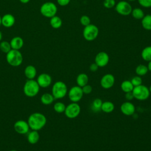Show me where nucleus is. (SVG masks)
Listing matches in <instances>:
<instances>
[{"instance_id": "nucleus-1", "label": "nucleus", "mask_w": 151, "mask_h": 151, "mask_svg": "<svg viewBox=\"0 0 151 151\" xmlns=\"http://www.w3.org/2000/svg\"><path fill=\"white\" fill-rule=\"evenodd\" d=\"M27 122L31 130L38 131L45 126L47 123V119L43 114L36 112L29 116Z\"/></svg>"}, {"instance_id": "nucleus-2", "label": "nucleus", "mask_w": 151, "mask_h": 151, "mask_svg": "<svg viewBox=\"0 0 151 151\" xmlns=\"http://www.w3.org/2000/svg\"><path fill=\"white\" fill-rule=\"evenodd\" d=\"M51 92V94L55 99H63L68 93L67 86L63 81H56L52 85Z\"/></svg>"}, {"instance_id": "nucleus-3", "label": "nucleus", "mask_w": 151, "mask_h": 151, "mask_svg": "<svg viewBox=\"0 0 151 151\" xmlns=\"http://www.w3.org/2000/svg\"><path fill=\"white\" fill-rule=\"evenodd\" d=\"M6 60L10 65L18 67L22 64L23 57L19 50L11 49L8 53H6Z\"/></svg>"}, {"instance_id": "nucleus-4", "label": "nucleus", "mask_w": 151, "mask_h": 151, "mask_svg": "<svg viewBox=\"0 0 151 151\" xmlns=\"http://www.w3.org/2000/svg\"><path fill=\"white\" fill-rule=\"evenodd\" d=\"M40 87L37 81L32 80H28L24 85L23 91L25 96L29 97L35 96L40 91Z\"/></svg>"}, {"instance_id": "nucleus-5", "label": "nucleus", "mask_w": 151, "mask_h": 151, "mask_svg": "<svg viewBox=\"0 0 151 151\" xmlns=\"http://www.w3.org/2000/svg\"><path fill=\"white\" fill-rule=\"evenodd\" d=\"M132 93L134 99L140 101L147 99L150 94L149 87L143 84L134 87Z\"/></svg>"}, {"instance_id": "nucleus-6", "label": "nucleus", "mask_w": 151, "mask_h": 151, "mask_svg": "<svg viewBox=\"0 0 151 151\" xmlns=\"http://www.w3.org/2000/svg\"><path fill=\"white\" fill-rule=\"evenodd\" d=\"M99 30L98 27L92 24L84 27L83 31V35L84 39L87 41H93L97 37Z\"/></svg>"}, {"instance_id": "nucleus-7", "label": "nucleus", "mask_w": 151, "mask_h": 151, "mask_svg": "<svg viewBox=\"0 0 151 151\" xmlns=\"http://www.w3.org/2000/svg\"><path fill=\"white\" fill-rule=\"evenodd\" d=\"M57 12L56 5L52 2H47L44 3L40 8L41 14L45 17L51 18L55 15Z\"/></svg>"}, {"instance_id": "nucleus-8", "label": "nucleus", "mask_w": 151, "mask_h": 151, "mask_svg": "<svg viewBox=\"0 0 151 151\" xmlns=\"http://www.w3.org/2000/svg\"><path fill=\"white\" fill-rule=\"evenodd\" d=\"M81 111L80 106L78 103L71 102L65 107L64 114L69 119H75L78 116Z\"/></svg>"}, {"instance_id": "nucleus-9", "label": "nucleus", "mask_w": 151, "mask_h": 151, "mask_svg": "<svg viewBox=\"0 0 151 151\" xmlns=\"http://www.w3.org/2000/svg\"><path fill=\"white\" fill-rule=\"evenodd\" d=\"M83 95L82 88L77 85L71 87L68 92V98L71 102L78 103L81 100Z\"/></svg>"}, {"instance_id": "nucleus-10", "label": "nucleus", "mask_w": 151, "mask_h": 151, "mask_svg": "<svg viewBox=\"0 0 151 151\" xmlns=\"http://www.w3.org/2000/svg\"><path fill=\"white\" fill-rule=\"evenodd\" d=\"M115 9L120 15L123 16H127L131 14L132 7L128 2L125 1H120L116 4Z\"/></svg>"}, {"instance_id": "nucleus-11", "label": "nucleus", "mask_w": 151, "mask_h": 151, "mask_svg": "<svg viewBox=\"0 0 151 151\" xmlns=\"http://www.w3.org/2000/svg\"><path fill=\"white\" fill-rule=\"evenodd\" d=\"M115 78L111 74H104L100 80V85L104 89L111 88L114 84Z\"/></svg>"}, {"instance_id": "nucleus-12", "label": "nucleus", "mask_w": 151, "mask_h": 151, "mask_svg": "<svg viewBox=\"0 0 151 151\" xmlns=\"http://www.w3.org/2000/svg\"><path fill=\"white\" fill-rule=\"evenodd\" d=\"M109 62V56L104 51H101L97 54L94 58V63L99 67H104L106 66Z\"/></svg>"}, {"instance_id": "nucleus-13", "label": "nucleus", "mask_w": 151, "mask_h": 151, "mask_svg": "<svg viewBox=\"0 0 151 151\" xmlns=\"http://www.w3.org/2000/svg\"><path fill=\"white\" fill-rule=\"evenodd\" d=\"M14 128L15 131L20 134L28 133L30 129L28 122L22 120L17 121L14 123Z\"/></svg>"}, {"instance_id": "nucleus-14", "label": "nucleus", "mask_w": 151, "mask_h": 151, "mask_svg": "<svg viewBox=\"0 0 151 151\" xmlns=\"http://www.w3.org/2000/svg\"><path fill=\"white\" fill-rule=\"evenodd\" d=\"M37 82L40 87L47 88L51 85L52 78L47 73H41L38 76Z\"/></svg>"}, {"instance_id": "nucleus-15", "label": "nucleus", "mask_w": 151, "mask_h": 151, "mask_svg": "<svg viewBox=\"0 0 151 151\" xmlns=\"http://www.w3.org/2000/svg\"><path fill=\"white\" fill-rule=\"evenodd\" d=\"M135 106L130 101L123 103L120 106V111L125 116H132L135 112Z\"/></svg>"}, {"instance_id": "nucleus-16", "label": "nucleus", "mask_w": 151, "mask_h": 151, "mask_svg": "<svg viewBox=\"0 0 151 151\" xmlns=\"http://www.w3.org/2000/svg\"><path fill=\"white\" fill-rule=\"evenodd\" d=\"M15 22V17L10 14H6L1 17V24L6 28L12 27Z\"/></svg>"}, {"instance_id": "nucleus-17", "label": "nucleus", "mask_w": 151, "mask_h": 151, "mask_svg": "<svg viewBox=\"0 0 151 151\" xmlns=\"http://www.w3.org/2000/svg\"><path fill=\"white\" fill-rule=\"evenodd\" d=\"M10 45L12 49L19 50L24 45V40L20 37H15L11 40Z\"/></svg>"}, {"instance_id": "nucleus-18", "label": "nucleus", "mask_w": 151, "mask_h": 151, "mask_svg": "<svg viewBox=\"0 0 151 151\" xmlns=\"http://www.w3.org/2000/svg\"><path fill=\"white\" fill-rule=\"evenodd\" d=\"M24 74L28 80H32L37 75V70L34 66L29 65L25 68Z\"/></svg>"}, {"instance_id": "nucleus-19", "label": "nucleus", "mask_w": 151, "mask_h": 151, "mask_svg": "<svg viewBox=\"0 0 151 151\" xmlns=\"http://www.w3.org/2000/svg\"><path fill=\"white\" fill-rule=\"evenodd\" d=\"M40 139V134L37 130H32L29 132L27 135L28 142L32 145L37 143Z\"/></svg>"}, {"instance_id": "nucleus-20", "label": "nucleus", "mask_w": 151, "mask_h": 151, "mask_svg": "<svg viewBox=\"0 0 151 151\" xmlns=\"http://www.w3.org/2000/svg\"><path fill=\"white\" fill-rule=\"evenodd\" d=\"M88 77L86 73H80L76 77L77 85L80 87L88 84Z\"/></svg>"}, {"instance_id": "nucleus-21", "label": "nucleus", "mask_w": 151, "mask_h": 151, "mask_svg": "<svg viewBox=\"0 0 151 151\" xmlns=\"http://www.w3.org/2000/svg\"><path fill=\"white\" fill-rule=\"evenodd\" d=\"M114 109L113 103L110 101H105L103 102L101 107V110L106 113H111Z\"/></svg>"}, {"instance_id": "nucleus-22", "label": "nucleus", "mask_w": 151, "mask_h": 151, "mask_svg": "<svg viewBox=\"0 0 151 151\" xmlns=\"http://www.w3.org/2000/svg\"><path fill=\"white\" fill-rule=\"evenodd\" d=\"M54 97L51 93H44L40 98L41 102L45 105H49L51 104L54 100Z\"/></svg>"}, {"instance_id": "nucleus-23", "label": "nucleus", "mask_w": 151, "mask_h": 151, "mask_svg": "<svg viewBox=\"0 0 151 151\" xmlns=\"http://www.w3.org/2000/svg\"><path fill=\"white\" fill-rule=\"evenodd\" d=\"M142 27L148 31L151 30V14L145 15L141 21Z\"/></svg>"}, {"instance_id": "nucleus-24", "label": "nucleus", "mask_w": 151, "mask_h": 151, "mask_svg": "<svg viewBox=\"0 0 151 151\" xmlns=\"http://www.w3.org/2000/svg\"><path fill=\"white\" fill-rule=\"evenodd\" d=\"M120 88L122 90L124 93H128L131 92L133 91L134 86L131 83L130 80H124L122 82L120 85Z\"/></svg>"}, {"instance_id": "nucleus-25", "label": "nucleus", "mask_w": 151, "mask_h": 151, "mask_svg": "<svg viewBox=\"0 0 151 151\" xmlns=\"http://www.w3.org/2000/svg\"><path fill=\"white\" fill-rule=\"evenodd\" d=\"M50 24L53 28L58 29L60 28L62 25V20L59 17L55 15L50 18Z\"/></svg>"}, {"instance_id": "nucleus-26", "label": "nucleus", "mask_w": 151, "mask_h": 151, "mask_svg": "<svg viewBox=\"0 0 151 151\" xmlns=\"http://www.w3.org/2000/svg\"><path fill=\"white\" fill-rule=\"evenodd\" d=\"M141 57L146 61H151V46H147L142 50Z\"/></svg>"}, {"instance_id": "nucleus-27", "label": "nucleus", "mask_w": 151, "mask_h": 151, "mask_svg": "<svg viewBox=\"0 0 151 151\" xmlns=\"http://www.w3.org/2000/svg\"><path fill=\"white\" fill-rule=\"evenodd\" d=\"M149 71L147 66L144 65V64H139L138 65L135 69V72L137 74V76H143L146 75Z\"/></svg>"}, {"instance_id": "nucleus-28", "label": "nucleus", "mask_w": 151, "mask_h": 151, "mask_svg": "<svg viewBox=\"0 0 151 151\" xmlns=\"http://www.w3.org/2000/svg\"><path fill=\"white\" fill-rule=\"evenodd\" d=\"M131 14L132 17L136 19H142L145 16L143 11L139 8H135L132 9Z\"/></svg>"}, {"instance_id": "nucleus-29", "label": "nucleus", "mask_w": 151, "mask_h": 151, "mask_svg": "<svg viewBox=\"0 0 151 151\" xmlns=\"http://www.w3.org/2000/svg\"><path fill=\"white\" fill-rule=\"evenodd\" d=\"M102 103H103V101L100 99H99V98L95 99L91 103V108L92 110L95 112L100 111Z\"/></svg>"}, {"instance_id": "nucleus-30", "label": "nucleus", "mask_w": 151, "mask_h": 151, "mask_svg": "<svg viewBox=\"0 0 151 151\" xmlns=\"http://www.w3.org/2000/svg\"><path fill=\"white\" fill-rule=\"evenodd\" d=\"M65 107H66V106L65 105L64 103H63V102L58 101L54 104L53 108L55 112H57L58 113H62L64 112Z\"/></svg>"}, {"instance_id": "nucleus-31", "label": "nucleus", "mask_w": 151, "mask_h": 151, "mask_svg": "<svg viewBox=\"0 0 151 151\" xmlns=\"http://www.w3.org/2000/svg\"><path fill=\"white\" fill-rule=\"evenodd\" d=\"M11 47L10 45V42L6 41H3L0 42V50L4 53H8L11 50Z\"/></svg>"}, {"instance_id": "nucleus-32", "label": "nucleus", "mask_w": 151, "mask_h": 151, "mask_svg": "<svg viewBox=\"0 0 151 151\" xmlns=\"http://www.w3.org/2000/svg\"><path fill=\"white\" fill-rule=\"evenodd\" d=\"M130 81L134 87L142 84V79L140 77V76H136L132 77Z\"/></svg>"}, {"instance_id": "nucleus-33", "label": "nucleus", "mask_w": 151, "mask_h": 151, "mask_svg": "<svg viewBox=\"0 0 151 151\" xmlns=\"http://www.w3.org/2000/svg\"><path fill=\"white\" fill-rule=\"evenodd\" d=\"M80 24L86 27L87 25H88L89 24H91V20L89 17H88L87 15H83L81 17L80 19Z\"/></svg>"}, {"instance_id": "nucleus-34", "label": "nucleus", "mask_w": 151, "mask_h": 151, "mask_svg": "<svg viewBox=\"0 0 151 151\" xmlns=\"http://www.w3.org/2000/svg\"><path fill=\"white\" fill-rule=\"evenodd\" d=\"M103 5L106 8H111L116 5L115 0H104Z\"/></svg>"}, {"instance_id": "nucleus-35", "label": "nucleus", "mask_w": 151, "mask_h": 151, "mask_svg": "<svg viewBox=\"0 0 151 151\" xmlns=\"http://www.w3.org/2000/svg\"><path fill=\"white\" fill-rule=\"evenodd\" d=\"M81 88H82V90H83V93L85 94H90L92 92V90H93V88H92L91 86L90 85V84H88L84 86Z\"/></svg>"}, {"instance_id": "nucleus-36", "label": "nucleus", "mask_w": 151, "mask_h": 151, "mask_svg": "<svg viewBox=\"0 0 151 151\" xmlns=\"http://www.w3.org/2000/svg\"><path fill=\"white\" fill-rule=\"evenodd\" d=\"M139 4L143 7L150 8L151 7V0H138Z\"/></svg>"}, {"instance_id": "nucleus-37", "label": "nucleus", "mask_w": 151, "mask_h": 151, "mask_svg": "<svg viewBox=\"0 0 151 151\" xmlns=\"http://www.w3.org/2000/svg\"><path fill=\"white\" fill-rule=\"evenodd\" d=\"M70 1L71 0H57L58 4L62 6H64L68 5Z\"/></svg>"}, {"instance_id": "nucleus-38", "label": "nucleus", "mask_w": 151, "mask_h": 151, "mask_svg": "<svg viewBox=\"0 0 151 151\" xmlns=\"http://www.w3.org/2000/svg\"><path fill=\"white\" fill-rule=\"evenodd\" d=\"M125 98L127 101H131L134 99L133 94L132 93V91L131 92H128L125 93Z\"/></svg>"}, {"instance_id": "nucleus-39", "label": "nucleus", "mask_w": 151, "mask_h": 151, "mask_svg": "<svg viewBox=\"0 0 151 151\" xmlns=\"http://www.w3.org/2000/svg\"><path fill=\"white\" fill-rule=\"evenodd\" d=\"M89 68H90V70L91 71L95 72V71H96L98 70L99 66L95 63H92V64H90Z\"/></svg>"}, {"instance_id": "nucleus-40", "label": "nucleus", "mask_w": 151, "mask_h": 151, "mask_svg": "<svg viewBox=\"0 0 151 151\" xmlns=\"http://www.w3.org/2000/svg\"><path fill=\"white\" fill-rule=\"evenodd\" d=\"M147 68H148L149 71H150L151 72V61H149L148 64H147Z\"/></svg>"}, {"instance_id": "nucleus-41", "label": "nucleus", "mask_w": 151, "mask_h": 151, "mask_svg": "<svg viewBox=\"0 0 151 151\" xmlns=\"http://www.w3.org/2000/svg\"><path fill=\"white\" fill-rule=\"evenodd\" d=\"M30 0H19V1L23 4H27L28 3Z\"/></svg>"}, {"instance_id": "nucleus-42", "label": "nucleus", "mask_w": 151, "mask_h": 151, "mask_svg": "<svg viewBox=\"0 0 151 151\" xmlns=\"http://www.w3.org/2000/svg\"><path fill=\"white\" fill-rule=\"evenodd\" d=\"M2 38V32H1V31H0V41H1Z\"/></svg>"}, {"instance_id": "nucleus-43", "label": "nucleus", "mask_w": 151, "mask_h": 151, "mask_svg": "<svg viewBox=\"0 0 151 151\" xmlns=\"http://www.w3.org/2000/svg\"><path fill=\"white\" fill-rule=\"evenodd\" d=\"M149 91H150V93L151 94V85L149 86Z\"/></svg>"}, {"instance_id": "nucleus-44", "label": "nucleus", "mask_w": 151, "mask_h": 151, "mask_svg": "<svg viewBox=\"0 0 151 151\" xmlns=\"http://www.w3.org/2000/svg\"><path fill=\"white\" fill-rule=\"evenodd\" d=\"M1 25V17L0 16V26Z\"/></svg>"}, {"instance_id": "nucleus-45", "label": "nucleus", "mask_w": 151, "mask_h": 151, "mask_svg": "<svg viewBox=\"0 0 151 151\" xmlns=\"http://www.w3.org/2000/svg\"><path fill=\"white\" fill-rule=\"evenodd\" d=\"M10 151H17V150H11Z\"/></svg>"}, {"instance_id": "nucleus-46", "label": "nucleus", "mask_w": 151, "mask_h": 151, "mask_svg": "<svg viewBox=\"0 0 151 151\" xmlns=\"http://www.w3.org/2000/svg\"><path fill=\"white\" fill-rule=\"evenodd\" d=\"M129 1H136V0H128Z\"/></svg>"}]
</instances>
